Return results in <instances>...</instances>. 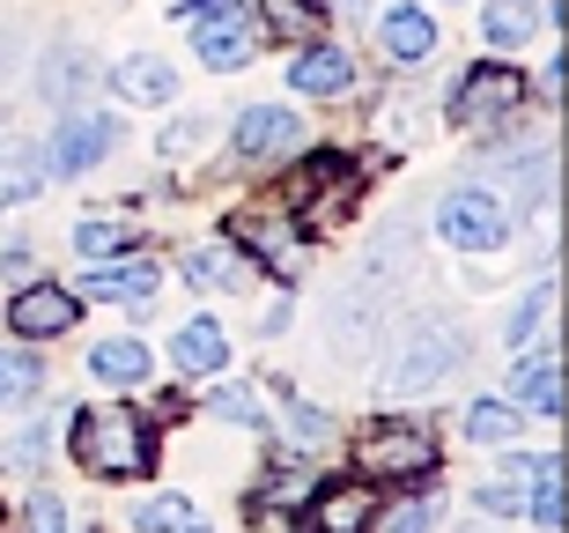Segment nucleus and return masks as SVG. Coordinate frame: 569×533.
<instances>
[{"label":"nucleus","mask_w":569,"mask_h":533,"mask_svg":"<svg viewBox=\"0 0 569 533\" xmlns=\"http://www.w3.org/2000/svg\"><path fill=\"white\" fill-rule=\"evenodd\" d=\"M74 460L97 482H141L156 467V430L127 407H89V415H74Z\"/></svg>","instance_id":"nucleus-1"},{"label":"nucleus","mask_w":569,"mask_h":533,"mask_svg":"<svg viewBox=\"0 0 569 533\" xmlns=\"http://www.w3.org/2000/svg\"><path fill=\"white\" fill-rule=\"evenodd\" d=\"M429 467H437L429 423H378L356 437V474H370V482H407V474H429Z\"/></svg>","instance_id":"nucleus-2"},{"label":"nucleus","mask_w":569,"mask_h":533,"mask_svg":"<svg viewBox=\"0 0 569 533\" xmlns=\"http://www.w3.org/2000/svg\"><path fill=\"white\" fill-rule=\"evenodd\" d=\"M518 105H526V75L503 67V60H488L451 89V127H496V119H510Z\"/></svg>","instance_id":"nucleus-3"},{"label":"nucleus","mask_w":569,"mask_h":533,"mask_svg":"<svg viewBox=\"0 0 569 533\" xmlns=\"http://www.w3.org/2000/svg\"><path fill=\"white\" fill-rule=\"evenodd\" d=\"M437 230H443V245H459V253H496L510 237V215H503L496 193H451L437 208Z\"/></svg>","instance_id":"nucleus-4"},{"label":"nucleus","mask_w":569,"mask_h":533,"mask_svg":"<svg viewBox=\"0 0 569 533\" xmlns=\"http://www.w3.org/2000/svg\"><path fill=\"white\" fill-rule=\"evenodd\" d=\"M192 52H200V67H244L259 52V22L244 0H230V8H214V16L192 22Z\"/></svg>","instance_id":"nucleus-5"},{"label":"nucleus","mask_w":569,"mask_h":533,"mask_svg":"<svg viewBox=\"0 0 569 533\" xmlns=\"http://www.w3.org/2000/svg\"><path fill=\"white\" fill-rule=\"evenodd\" d=\"M111 141H119V119H104V111H74V119H60V134H52V149H44V171H89V164H104Z\"/></svg>","instance_id":"nucleus-6"},{"label":"nucleus","mask_w":569,"mask_h":533,"mask_svg":"<svg viewBox=\"0 0 569 533\" xmlns=\"http://www.w3.org/2000/svg\"><path fill=\"white\" fill-rule=\"evenodd\" d=\"M74 319H82V304H74V289H60V282H30V289L8 304V326H16L22 342H52V334H67Z\"/></svg>","instance_id":"nucleus-7"},{"label":"nucleus","mask_w":569,"mask_h":533,"mask_svg":"<svg viewBox=\"0 0 569 533\" xmlns=\"http://www.w3.org/2000/svg\"><path fill=\"white\" fill-rule=\"evenodd\" d=\"M303 149V119L281 105H252L237 119V156H296Z\"/></svg>","instance_id":"nucleus-8"},{"label":"nucleus","mask_w":569,"mask_h":533,"mask_svg":"<svg viewBox=\"0 0 569 533\" xmlns=\"http://www.w3.org/2000/svg\"><path fill=\"white\" fill-rule=\"evenodd\" d=\"M237 245H252V259H267L274 275H296V223L289 215H267V208H244L230 223Z\"/></svg>","instance_id":"nucleus-9"},{"label":"nucleus","mask_w":569,"mask_h":533,"mask_svg":"<svg viewBox=\"0 0 569 533\" xmlns=\"http://www.w3.org/2000/svg\"><path fill=\"white\" fill-rule=\"evenodd\" d=\"M289 82L303 89V97H340V89L356 82V60L340 52V45H303L289 67Z\"/></svg>","instance_id":"nucleus-10"},{"label":"nucleus","mask_w":569,"mask_h":533,"mask_svg":"<svg viewBox=\"0 0 569 533\" xmlns=\"http://www.w3.org/2000/svg\"><path fill=\"white\" fill-rule=\"evenodd\" d=\"M451 363H459V342L451 334H429V342H415L400 356V371H392V393H429V385L451 378Z\"/></svg>","instance_id":"nucleus-11"},{"label":"nucleus","mask_w":569,"mask_h":533,"mask_svg":"<svg viewBox=\"0 0 569 533\" xmlns=\"http://www.w3.org/2000/svg\"><path fill=\"white\" fill-rule=\"evenodd\" d=\"M510 385H518V401L532 407V415H562V363L555 356H518L510 363Z\"/></svg>","instance_id":"nucleus-12"},{"label":"nucleus","mask_w":569,"mask_h":533,"mask_svg":"<svg viewBox=\"0 0 569 533\" xmlns=\"http://www.w3.org/2000/svg\"><path fill=\"white\" fill-rule=\"evenodd\" d=\"M303 512H311V533H362V519H370V490H362V482H340V490H326V496L311 490Z\"/></svg>","instance_id":"nucleus-13"},{"label":"nucleus","mask_w":569,"mask_h":533,"mask_svg":"<svg viewBox=\"0 0 569 533\" xmlns=\"http://www.w3.org/2000/svg\"><path fill=\"white\" fill-rule=\"evenodd\" d=\"M82 297H104V304H127V312H148V297H156V267H148V259H133V267H97V275L82 282Z\"/></svg>","instance_id":"nucleus-14"},{"label":"nucleus","mask_w":569,"mask_h":533,"mask_svg":"<svg viewBox=\"0 0 569 533\" xmlns=\"http://www.w3.org/2000/svg\"><path fill=\"white\" fill-rule=\"evenodd\" d=\"M170 356H178L186 378H208V371H222L230 342H222V326H214V319H186V326H178V342H170Z\"/></svg>","instance_id":"nucleus-15"},{"label":"nucleus","mask_w":569,"mask_h":533,"mask_svg":"<svg viewBox=\"0 0 569 533\" xmlns=\"http://www.w3.org/2000/svg\"><path fill=\"white\" fill-rule=\"evenodd\" d=\"M111 89L127 97V105H163V97H178V67H163V60H127L119 75H111Z\"/></svg>","instance_id":"nucleus-16"},{"label":"nucleus","mask_w":569,"mask_h":533,"mask_svg":"<svg viewBox=\"0 0 569 533\" xmlns=\"http://www.w3.org/2000/svg\"><path fill=\"white\" fill-rule=\"evenodd\" d=\"M385 45H392V60H429L437 52V22L422 8H392L385 16Z\"/></svg>","instance_id":"nucleus-17"},{"label":"nucleus","mask_w":569,"mask_h":533,"mask_svg":"<svg viewBox=\"0 0 569 533\" xmlns=\"http://www.w3.org/2000/svg\"><path fill=\"white\" fill-rule=\"evenodd\" d=\"M526 504H532V467H526V460H510L503 474H488V490H481L488 519H518Z\"/></svg>","instance_id":"nucleus-18"},{"label":"nucleus","mask_w":569,"mask_h":533,"mask_svg":"<svg viewBox=\"0 0 569 533\" xmlns=\"http://www.w3.org/2000/svg\"><path fill=\"white\" fill-rule=\"evenodd\" d=\"M89 371L104 385H141L148 378V348L141 342H97L89 348Z\"/></svg>","instance_id":"nucleus-19"},{"label":"nucleus","mask_w":569,"mask_h":533,"mask_svg":"<svg viewBox=\"0 0 569 533\" xmlns=\"http://www.w3.org/2000/svg\"><path fill=\"white\" fill-rule=\"evenodd\" d=\"M44 156L38 149H0V208L8 200H30V193H44Z\"/></svg>","instance_id":"nucleus-20"},{"label":"nucleus","mask_w":569,"mask_h":533,"mask_svg":"<svg viewBox=\"0 0 569 533\" xmlns=\"http://www.w3.org/2000/svg\"><path fill=\"white\" fill-rule=\"evenodd\" d=\"M186 282H208V289H244V253H230V245H200V253H186Z\"/></svg>","instance_id":"nucleus-21"},{"label":"nucleus","mask_w":569,"mask_h":533,"mask_svg":"<svg viewBox=\"0 0 569 533\" xmlns=\"http://www.w3.org/2000/svg\"><path fill=\"white\" fill-rule=\"evenodd\" d=\"M481 30H488V45H526L532 30H540V8H532V0H496L481 16Z\"/></svg>","instance_id":"nucleus-22"},{"label":"nucleus","mask_w":569,"mask_h":533,"mask_svg":"<svg viewBox=\"0 0 569 533\" xmlns=\"http://www.w3.org/2000/svg\"><path fill=\"white\" fill-rule=\"evenodd\" d=\"M466 437H473V445H510V437H518V407L473 401V407H466Z\"/></svg>","instance_id":"nucleus-23"},{"label":"nucleus","mask_w":569,"mask_h":533,"mask_svg":"<svg viewBox=\"0 0 569 533\" xmlns=\"http://www.w3.org/2000/svg\"><path fill=\"white\" fill-rule=\"evenodd\" d=\"M38 356H30V348H0V407L8 401H30V393H38Z\"/></svg>","instance_id":"nucleus-24"},{"label":"nucleus","mask_w":569,"mask_h":533,"mask_svg":"<svg viewBox=\"0 0 569 533\" xmlns=\"http://www.w3.org/2000/svg\"><path fill=\"white\" fill-rule=\"evenodd\" d=\"M267 22H274L281 38H311L318 22H326V0H259Z\"/></svg>","instance_id":"nucleus-25"},{"label":"nucleus","mask_w":569,"mask_h":533,"mask_svg":"<svg viewBox=\"0 0 569 533\" xmlns=\"http://www.w3.org/2000/svg\"><path fill=\"white\" fill-rule=\"evenodd\" d=\"M540 526H562V460H548V467H532V504H526Z\"/></svg>","instance_id":"nucleus-26"},{"label":"nucleus","mask_w":569,"mask_h":533,"mask_svg":"<svg viewBox=\"0 0 569 533\" xmlns=\"http://www.w3.org/2000/svg\"><path fill=\"white\" fill-rule=\"evenodd\" d=\"M74 245H82L89 259H119V253L133 245V237H127V223H111V215H89L82 230H74Z\"/></svg>","instance_id":"nucleus-27"},{"label":"nucleus","mask_w":569,"mask_h":533,"mask_svg":"<svg viewBox=\"0 0 569 533\" xmlns=\"http://www.w3.org/2000/svg\"><path fill=\"white\" fill-rule=\"evenodd\" d=\"M311 490H318V482H311V467H303V474H296V467H281L274 482H267V496H259V504L289 512V504H311Z\"/></svg>","instance_id":"nucleus-28"},{"label":"nucleus","mask_w":569,"mask_h":533,"mask_svg":"<svg viewBox=\"0 0 569 533\" xmlns=\"http://www.w3.org/2000/svg\"><path fill=\"white\" fill-rule=\"evenodd\" d=\"M186 496H156V504H141V533H178L186 526Z\"/></svg>","instance_id":"nucleus-29"},{"label":"nucleus","mask_w":569,"mask_h":533,"mask_svg":"<svg viewBox=\"0 0 569 533\" xmlns=\"http://www.w3.org/2000/svg\"><path fill=\"white\" fill-rule=\"evenodd\" d=\"M214 415H230V423H259V393H252V385H222V393H214Z\"/></svg>","instance_id":"nucleus-30"},{"label":"nucleus","mask_w":569,"mask_h":533,"mask_svg":"<svg viewBox=\"0 0 569 533\" xmlns=\"http://www.w3.org/2000/svg\"><path fill=\"white\" fill-rule=\"evenodd\" d=\"M378 533H429V504H415V496H407V504H392V512L378 519Z\"/></svg>","instance_id":"nucleus-31"},{"label":"nucleus","mask_w":569,"mask_h":533,"mask_svg":"<svg viewBox=\"0 0 569 533\" xmlns=\"http://www.w3.org/2000/svg\"><path fill=\"white\" fill-rule=\"evenodd\" d=\"M30 533H67L60 496H30Z\"/></svg>","instance_id":"nucleus-32"},{"label":"nucleus","mask_w":569,"mask_h":533,"mask_svg":"<svg viewBox=\"0 0 569 533\" xmlns=\"http://www.w3.org/2000/svg\"><path fill=\"white\" fill-rule=\"evenodd\" d=\"M318 437H326V415H318V407H296L289 415V445H318Z\"/></svg>","instance_id":"nucleus-33"},{"label":"nucleus","mask_w":569,"mask_h":533,"mask_svg":"<svg viewBox=\"0 0 569 533\" xmlns=\"http://www.w3.org/2000/svg\"><path fill=\"white\" fill-rule=\"evenodd\" d=\"M540 312H548V304L532 297V304H526V312H518V319H510V342H526V334H532V319H540Z\"/></svg>","instance_id":"nucleus-34"},{"label":"nucleus","mask_w":569,"mask_h":533,"mask_svg":"<svg viewBox=\"0 0 569 533\" xmlns=\"http://www.w3.org/2000/svg\"><path fill=\"white\" fill-rule=\"evenodd\" d=\"M214 8H230V0H178V16H192V22H200V16H214Z\"/></svg>","instance_id":"nucleus-35"},{"label":"nucleus","mask_w":569,"mask_h":533,"mask_svg":"<svg viewBox=\"0 0 569 533\" xmlns=\"http://www.w3.org/2000/svg\"><path fill=\"white\" fill-rule=\"evenodd\" d=\"M22 267H30L22 253H0V275H22Z\"/></svg>","instance_id":"nucleus-36"},{"label":"nucleus","mask_w":569,"mask_h":533,"mask_svg":"<svg viewBox=\"0 0 569 533\" xmlns=\"http://www.w3.org/2000/svg\"><path fill=\"white\" fill-rule=\"evenodd\" d=\"M178 533H208V526H200V519H186V526H178Z\"/></svg>","instance_id":"nucleus-37"},{"label":"nucleus","mask_w":569,"mask_h":533,"mask_svg":"<svg viewBox=\"0 0 569 533\" xmlns=\"http://www.w3.org/2000/svg\"><path fill=\"white\" fill-rule=\"evenodd\" d=\"M340 8H356V0H340Z\"/></svg>","instance_id":"nucleus-38"},{"label":"nucleus","mask_w":569,"mask_h":533,"mask_svg":"<svg viewBox=\"0 0 569 533\" xmlns=\"http://www.w3.org/2000/svg\"><path fill=\"white\" fill-rule=\"evenodd\" d=\"M473 533H481V526H473ZM488 533H496V526H488Z\"/></svg>","instance_id":"nucleus-39"}]
</instances>
